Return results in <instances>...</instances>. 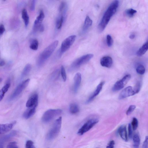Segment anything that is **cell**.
Instances as JSON below:
<instances>
[{
	"instance_id": "cell-1",
	"label": "cell",
	"mask_w": 148,
	"mask_h": 148,
	"mask_svg": "<svg viewBox=\"0 0 148 148\" xmlns=\"http://www.w3.org/2000/svg\"><path fill=\"white\" fill-rule=\"evenodd\" d=\"M119 5V1L115 0L109 6L98 25V29L99 32H102L104 30L111 17L116 12Z\"/></svg>"
},
{
	"instance_id": "cell-2",
	"label": "cell",
	"mask_w": 148,
	"mask_h": 148,
	"mask_svg": "<svg viewBox=\"0 0 148 148\" xmlns=\"http://www.w3.org/2000/svg\"><path fill=\"white\" fill-rule=\"evenodd\" d=\"M59 41L57 40L54 41L40 54L37 60V64L38 66L42 65L50 57L57 47Z\"/></svg>"
},
{
	"instance_id": "cell-3",
	"label": "cell",
	"mask_w": 148,
	"mask_h": 148,
	"mask_svg": "<svg viewBox=\"0 0 148 148\" xmlns=\"http://www.w3.org/2000/svg\"><path fill=\"white\" fill-rule=\"evenodd\" d=\"M62 117H60L55 121L51 128L47 134V139L48 140H51L57 136L60 131Z\"/></svg>"
},
{
	"instance_id": "cell-4",
	"label": "cell",
	"mask_w": 148,
	"mask_h": 148,
	"mask_svg": "<svg viewBox=\"0 0 148 148\" xmlns=\"http://www.w3.org/2000/svg\"><path fill=\"white\" fill-rule=\"evenodd\" d=\"M62 113V110L59 109L48 110L44 113L42 118V120L44 123H48L54 118L60 115Z\"/></svg>"
},
{
	"instance_id": "cell-5",
	"label": "cell",
	"mask_w": 148,
	"mask_h": 148,
	"mask_svg": "<svg viewBox=\"0 0 148 148\" xmlns=\"http://www.w3.org/2000/svg\"><path fill=\"white\" fill-rule=\"evenodd\" d=\"M76 36L75 35L69 36L64 40L61 44L59 56L61 57L63 54L69 49L74 44L76 38Z\"/></svg>"
},
{
	"instance_id": "cell-6",
	"label": "cell",
	"mask_w": 148,
	"mask_h": 148,
	"mask_svg": "<svg viewBox=\"0 0 148 148\" xmlns=\"http://www.w3.org/2000/svg\"><path fill=\"white\" fill-rule=\"evenodd\" d=\"M93 57L94 55L92 54H88L79 58L72 63L71 66V69H75L79 68L88 62Z\"/></svg>"
},
{
	"instance_id": "cell-7",
	"label": "cell",
	"mask_w": 148,
	"mask_h": 148,
	"mask_svg": "<svg viewBox=\"0 0 148 148\" xmlns=\"http://www.w3.org/2000/svg\"><path fill=\"white\" fill-rule=\"evenodd\" d=\"M99 120L97 119H92L89 120L86 122L79 129L77 134L82 135L91 129L95 125L99 122Z\"/></svg>"
},
{
	"instance_id": "cell-8",
	"label": "cell",
	"mask_w": 148,
	"mask_h": 148,
	"mask_svg": "<svg viewBox=\"0 0 148 148\" xmlns=\"http://www.w3.org/2000/svg\"><path fill=\"white\" fill-rule=\"evenodd\" d=\"M131 78V75L129 74L126 75L121 79L115 83L112 89L113 91L115 92L120 90L123 88Z\"/></svg>"
},
{
	"instance_id": "cell-9",
	"label": "cell",
	"mask_w": 148,
	"mask_h": 148,
	"mask_svg": "<svg viewBox=\"0 0 148 148\" xmlns=\"http://www.w3.org/2000/svg\"><path fill=\"white\" fill-rule=\"evenodd\" d=\"M30 81V79H28L24 81L19 84L15 90L13 94L11 95L10 100H12L18 97L22 92L23 91L27 86Z\"/></svg>"
},
{
	"instance_id": "cell-10",
	"label": "cell",
	"mask_w": 148,
	"mask_h": 148,
	"mask_svg": "<svg viewBox=\"0 0 148 148\" xmlns=\"http://www.w3.org/2000/svg\"><path fill=\"white\" fill-rule=\"evenodd\" d=\"M134 95L133 87L128 86L126 87L122 91L119 95V99H122Z\"/></svg>"
},
{
	"instance_id": "cell-11",
	"label": "cell",
	"mask_w": 148,
	"mask_h": 148,
	"mask_svg": "<svg viewBox=\"0 0 148 148\" xmlns=\"http://www.w3.org/2000/svg\"><path fill=\"white\" fill-rule=\"evenodd\" d=\"M38 97L37 94H34L29 98L26 104V107L29 108H36L38 104Z\"/></svg>"
},
{
	"instance_id": "cell-12",
	"label": "cell",
	"mask_w": 148,
	"mask_h": 148,
	"mask_svg": "<svg viewBox=\"0 0 148 148\" xmlns=\"http://www.w3.org/2000/svg\"><path fill=\"white\" fill-rule=\"evenodd\" d=\"M104 81H103L101 82L98 85L95 91H94V92L93 93L92 95H91V96L89 97V99H87L86 102V104H88L91 103V102H92V101L99 94V93L101 92V91L102 90V88H103V86L104 85Z\"/></svg>"
},
{
	"instance_id": "cell-13",
	"label": "cell",
	"mask_w": 148,
	"mask_h": 148,
	"mask_svg": "<svg viewBox=\"0 0 148 148\" xmlns=\"http://www.w3.org/2000/svg\"><path fill=\"white\" fill-rule=\"evenodd\" d=\"M16 123V122L14 121L10 123L0 124V134L5 133L10 131Z\"/></svg>"
},
{
	"instance_id": "cell-14",
	"label": "cell",
	"mask_w": 148,
	"mask_h": 148,
	"mask_svg": "<svg viewBox=\"0 0 148 148\" xmlns=\"http://www.w3.org/2000/svg\"><path fill=\"white\" fill-rule=\"evenodd\" d=\"M100 62L102 66L109 68H111L112 65L113 59L109 56H105L101 59Z\"/></svg>"
},
{
	"instance_id": "cell-15",
	"label": "cell",
	"mask_w": 148,
	"mask_h": 148,
	"mask_svg": "<svg viewBox=\"0 0 148 148\" xmlns=\"http://www.w3.org/2000/svg\"><path fill=\"white\" fill-rule=\"evenodd\" d=\"M82 77L81 74L80 73H77L75 75L74 78V92L76 93L77 92L81 83Z\"/></svg>"
},
{
	"instance_id": "cell-16",
	"label": "cell",
	"mask_w": 148,
	"mask_h": 148,
	"mask_svg": "<svg viewBox=\"0 0 148 148\" xmlns=\"http://www.w3.org/2000/svg\"><path fill=\"white\" fill-rule=\"evenodd\" d=\"M118 133L122 139L127 142L128 139L126 126L124 125L120 126L118 129Z\"/></svg>"
},
{
	"instance_id": "cell-17",
	"label": "cell",
	"mask_w": 148,
	"mask_h": 148,
	"mask_svg": "<svg viewBox=\"0 0 148 148\" xmlns=\"http://www.w3.org/2000/svg\"><path fill=\"white\" fill-rule=\"evenodd\" d=\"M35 112L36 108H29L24 113L23 117L25 119H29L33 116Z\"/></svg>"
},
{
	"instance_id": "cell-18",
	"label": "cell",
	"mask_w": 148,
	"mask_h": 148,
	"mask_svg": "<svg viewBox=\"0 0 148 148\" xmlns=\"http://www.w3.org/2000/svg\"><path fill=\"white\" fill-rule=\"evenodd\" d=\"M45 17V15L43 11L40 10L39 14L35 20L33 25L38 26L42 25V23Z\"/></svg>"
},
{
	"instance_id": "cell-19",
	"label": "cell",
	"mask_w": 148,
	"mask_h": 148,
	"mask_svg": "<svg viewBox=\"0 0 148 148\" xmlns=\"http://www.w3.org/2000/svg\"><path fill=\"white\" fill-rule=\"evenodd\" d=\"M93 21L89 16H87L85 20L83 28V31L84 32L86 31L92 25Z\"/></svg>"
},
{
	"instance_id": "cell-20",
	"label": "cell",
	"mask_w": 148,
	"mask_h": 148,
	"mask_svg": "<svg viewBox=\"0 0 148 148\" xmlns=\"http://www.w3.org/2000/svg\"><path fill=\"white\" fill-rule=\"evenodd\" d=\"M65 17L60 14L59 17L56 19V27L58 29H61L62 25L63 23L65 20Z\"/></svg>"
},
{
	"instance_id": "cell-21",
	"label": "cell",
	"mask_w": 148,
	"mask_h": 148,
	"mask_svg": "<svg viewBox=\"0 0 148 148\" xmlns=\"http://www.w3.org/2000/svg\"><path fill=\"white\" fill-rule=\"evenodd\" d=\"M148 47V42H147L137 52V55L138 56L143 55L147 51Z\"/></svg>"
},
{
	"instance_id": "cell-22",
	"label": "cell",
	"mask_w": 148,
	"mask_h": 148,
	"mask_svg": "<svg viewBox=\"0 0 148 148\" xmlns=\"http://www.w3.org/2000/svg\"><path fill=\"white\" fill-rule=\"evenodd\" d=\"M22 16L25 22V26L27 27L29 24V17L27 12L25 9H24L22 10Z\"/></svg>"
},
{
	"instance_id": "cell-23",
	"label": "cell",
	"mask_w": 148,
	"mask_h": 148,
	"mask_svg": "<svg viewBox=\"0 0 148 148\" xmlns=\"http://www.w3.org/2000/svg\"><path fill=\"white\" fill-rule=\"evenodd\" d=\"M69 110L70 112L72 114L77 113L79 111V109L78 105L75 103L70 104Z\"/></svg>"
},
{
	"instance_id": "cell-24",
	"label": "cell",
	"mask_w": 148,
	"mask_h": 148,
	"mask_svg": "<svg viewBox=\"0 0 148 148\" xmlns=\"http://www.w3.org/2000/svg\"><path fill=\"white\" fill-rule=\"evenodd\" d=\"M39 42L36 39H33L30 42V47L31 49L34 50H37L38 48Z\"/></svg>"
},
{
	"instance_id": "cell-25",
	"label": "cell",
	"mask_w": 148,
	"mask_h": 148,
	"mask_svg": "<svg viewBox=\"0 0 148 148\" xmlns=\"http://www.w3.org/2000/svg\"><path fill=\"white\" fill-rule=\"evenodd\" d=\"M133 141L134 148H138L140 142V140L139 136L138 134H135L133 137Z\"/></svg>"
},
{
	"instance_id": "cell-26",
	"label": "cell",
	"mask_w": 148,
	"mask_h": 148,
	"mask_svg": "<svg viewBox=\"0 0 148 148\" xmlns=\"http://www.w3.org/2000/svg\"><path fill=\"white\" fill-rule=\"evenodd\" d=\"M31 69V66L30 64H26L23 71L21 75L22 77H24L27 75L30 72Z\"/></svg>"
},
{
	"instance_id": "cell-27",
	"label": "cell",
	"mask_w": 148,
	"mask_h": 148,
	"mask_svg": "<svg viewBox=\"0 0 148 148\" xmlns=\"http://www.w3.org/2000/svg\"><path fill=\"white\" fill-rule=\"evenodd\" d=\"M136 71L137 73L139 74L142 75L145 73V69L143 65L140 64L137 66L136 68Z\"/></svg>"
},
{
	"instance_id": "cell-28",
	"label": "cell",
	"mask_w": 148,
	"mask_h": 148,
	"mask_svg": "<svg viewBox=\"0 0 148 148\" xmlns=\"http://www.w3.org/2000/svg\"><path fill=\"white\" fill-rule=\"evenodd\" d=\"M10 83H8L2 87L0 91V94L5 95V94L7 92L9 87H10Z\"/></svg>"
},
{
	"instance_id": "cell-29",
	"label": "cell",
	"mask_w": 148,
	"mask_h": 148,
	"mask_svg": "<svg viewBox=\"0 0 148 148\" xmlns=\"http://www.w3.org/2000/svg\"><path fill=\"white\" fill-rule=\"evenodd\" d=\"M137 12L136 10L132 9H127L125 11V14L128 16L132 17Z\"/></svg>"
},
{
	"instance_id": "cell-30",
	"label": "cell",
	"mask_w": 148,
	"mask_h": 148,
	"mask_svg": "<svg viewBox=\"0 0 148 148\" xmlns=\"http://www.w3.org/2000/svg\"><path fill=\"white\" fill-rule=\"evenodd\" d=\"M138 119L135 118H133L132 121L131 126L133 130H135L138 127Z\"/></svg>"
},
{
	"instance_id": "cell-31",
	"label": "cell",
	"mask_w": 148,
	"mask_h": 148,
	"mask_svg": "<svg viewBox=\"0 0 148 148\" xmlns=\"http://www.w3.org/2000/svg\"><path fill=\"white\" fill-rule=\"evenodd\" d=\"M141 84L140 82L137 83L135 87L133 88L134 95L138 93L141 89Z\"/></svg>"
},
{
	"instance_id": "cell-32",
	"label": "cell",
	"mask_w": 148,
	"mask_h": 148,
	"mask_svg": "<svg viewBox=\"0 0 148 148\" xmlns=\"http://www.w3.org/2000/svg\"><path fill=\"white\" fill-rule=\"evenodd\" d=\"M61 74L63 81L65 82L67 80V75L65 68L63 66H62L61 67Z\"/></svg>"
},
{
	"instance_id": "cell-33",
	"label": "cell",
	"mask_w": 148,
	"mask_h": 148,
	"mask_svg": "<svg viewBox=\"0 0 148 148\" xmlns=\"http://www.w3.org/2000/svg\"><path fill=\"white\" fill-rule=\"evenodd\" d=\"M107 41L108 46L109 47H111L113 44V39L111 36L110 35H108L107 37Z\"/></svg>"
},
{
	"instance_id": "cell-34",
	"label": "cell",
	"mask_w": 148,
	"mask_h": 148,
	"mask_svg": "<svg viewBox=\"0 0 148 148\" xmlns=\"http://www.w3.org/2000/svg\"><path fill=\"white\" fill-rule=\"evenodd\" d=\"M136 106L134 105H131L129 107L127 111H126V114L127 115H129L132 113L136 108Z\"/></svg>"
},
{
	"instance_id": "cell-35",
	"label": "cell",
	"mask_w": 148,
	"mask_h": 148,
	"mask_svg": "<svg viewBox=\"0 0 148 148\" xmlns=\"http://www.w3.org/2000/svg\"><path fill=\"white\" fill-rule=\"evenodd\" d=\"M25 148H36L34 146V143L33 141L28 140L27 141L25 144Z\"/></svg>"
},
{
	"instance_id": "cell-36",
	"label": "cell",
	"mask_w": 148,
	"mask_h": 148,
	"mask_svg": "<svg viewBox=\"0 0 148 148\" xmlns=\"http://www.w3.org/2000/svg\"><path fill=\"white\" fill-rule=\"evenodd\" d=\"M7 148H19L17 145V143L12 142L9 143L7 146Z\"/></svg>"
},
{
	"instance_id": "cell-37",
	"label": "cell",
	"mask_w": 148,
	"mask_h": 148,
	"mask_svg": "<svg viewBox=\"0 0 148 148\" xmlns=\"http://www.w3.org/2000/svg\"><path fill=\"white\" fill-rule=\"evenodd\" d=\"M128 136L129 138L131 139L133 137L132 129L131 124L129 123L128 126Z\"/></svg>"
},
{
	"instance_id": "cell-38",
	"label": "cell",
	"mask_w": 148,
	"mask_h": 148,
	"mask_svg": "<svg viewBox=\"0 0 148 148\" xmlns=\"http://www.w3.org/2000/svg\"><path fill=\"white\" fill-rule=\"evenodd\" d=\"M36 1L35 0L32 1L30 6V10L33 11L35 10V8Z\"/></svg>"
},
{
	"instance_id": "cell-39",
	"label": "cell",
	"mask_w": 148,
	"mask_h": 148,
	"mask_svg": "<svg viewBox=\"0 0 148 148\" xmlns=\"http://www.w3.org/2000/svg\"><path fill=\"white\" fill-rule=\"evenodd\" d=\"M148 137L146 136L142 146V148H148Z\"/></svg>"
},
{
	"instance_id": "cell-40",
	"label": "cell",
	"mask_w": 148,
	"mask_h": 148,
	"mask_svg": "<svg viewBox=\"0 0 148 148\" xmlns=\"http://www.w3.org/2000/svg\"><path fill=\"white\" fill-rule=\"evenodd\" d=\"M115 142L113 140L110 141L108 144V145L107 147V148H114Z\"/></svg>"
},
{
	"instance_id": "cell-41",
	"label": "cell",
	"mask_w": 148,
	"mask_h": 148,
	"mask_svg": "<svg viewBox=\"0 0 148 148\" xmlns=\"http://www.w3.org/2000/svg\"><path fill=\"white\" fill-rule=\"evenodd\" d=\"M5 30V27L4 25H0V36L3 34Z\"/></svg>"
},
{
	"instance_id": "cell-42",
	"label": "cell",
	"mask_w": 148,
	"mask_h": 148,
	"mask_svg": "<svg viewBox=\"0 0 148 148\" xmlns=\"http://www.w3.org/2000/svg\"><path fill=\"white\" fill-rule=\"evenodd\" d=\"M135 37V35L133 34L130 35L129 36V38L131 39H133Z\"/></svg>"
},
{
	"instance_id": "cell-43",
	"label": "cell",
	"mask_w": 148,
	"mask_h": 148,
	"mask_svg": "<svg viewBox=\"0 0 148 148\" xmlns=\"http://www.w3.org/2000/svg\"><path fill=\"white\" fill-rule=\"evenodd\" d=\"M5 64V61H4V60H2V61L0 62V66H2L4 65Z\"/></svg>"
},
{
	"instance_id": "cell-44",
	"label": "cell",
	"mask_w": 148,
	"mask_h": 148,
	"mask_svg": "<svg viewBox=\"0 0 148 148\" xmlns=\"http://www.w3.org/2000/svg\"><path fill=\"white\" fill-rule=\"evenodd\" d=\"M5 95L0 94V102L2 100Z\"/></svg>"
},
{
	"instance_id": "cell-45",
	"label": "cell",
	"mask_w": 148,
	"mask_h": 148,
	"mask_svg": "<svg viewBox=\"0 0 148 148\" xmlns=\"http://www.w3.org/2000/svg\"><path fill=\"white\" fill-rule=\"evenodd\" d=\"M2 78H0V83L2 81Z\"/></svg>"
}]
</instances>
